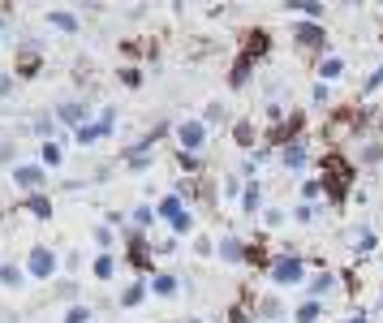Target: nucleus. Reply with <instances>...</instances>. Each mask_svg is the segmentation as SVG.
Wrapping results in <instances>:
<instances>
[{
  "instance_id": "obj_1",
  "label": "nucleus",
  "mask_w": 383,
  "mask_h": 323,
  "mask_svg": "<svg viewBox=\"0 0 383 323\" xmlns=\"http://www.w3.org/2000/svg\"><path fill=\"white\" fill-rule=\"evenodd\" d=\"M323 169H327V177H323L327 198H332V203H345V194H349V186H353V164H349V159H341V155H327Z\"/></svg>"
},
{
  "instance_id": "obj_2",
  "label": "nucleus",
  "mask_w": 383,
  "mask_h": 323,
  "mask_svg": "<svg viewBox=\"0 0 383 323\" xmlns=\"http://www.w3.org/2000/svg\"><path fill=\"white\" fill-rule=\"evenodd\" d=\"M306 276V263L297 254H280V259H271V280L276 285H297Z\"/></svg>"
},
{
  "instance_id": "obj_3",
  "label": "nucleus",
  "mask_w": 383,
  "mask_h": 323,
  "mask_svg": "<svg viewBox=\"0 0 383 323\" xmlns=\"http://www.w3.org/2000/svg\"><path fill=\"white\" fill-rule=\"evenodd\" d=\"M26 272H30L35 280H47L52 272H57V254H52L47 246H35V250H30V259H26Z\"/></svg>"
},
{
  "instance_id": "obj_4",
  "label": "nucleus",
  "mask_w": 383,
  "mask_h": 323,
  "mask_svg": "<svg viewBox=\"0 0 383 323\" xmlns=\"http://www.w3.org/2000/svg\"><path fill=\"white\" fill-rule=\"evenodd\" d=\"M302 125H306V113H293L289 121H280L276 130L267 134V142H271V147H280V142H289V147H293V138L302 134Z\"/></svg>"
},
{
  "instance_id": "obj_5",
  "label": "nucleus",
  "mask_w": 383,
  "mask_h": 323,
  "mask_svg": "<svg viewBox=\"0 0 383 323\" xmlns=\"http://www.w3.org/2000/svg\"><path fill=\"white\" fill-rule=\"evenodd\" d=\"M177 138H181L185 155H194V151H202V142H207V125H202V121H185V125L177 130Z\"/></svg>"
},
{
  "instance_id": "obj_6",
  "label": "nucleus",
  "mask_w": 383,
  "mask_h": 323,
  "mask_svg": "<svg viewBox=\"0 0 383 323\" xmlns=\"http://www.w3.org/2000/svg\"><path fill=\"white\" fill-rule=\"evenodd\" d=\"M267 47H271V39H267V30H250L246 35V52H241V61H258V57H267Z\"/></svg>"
},
{
  "instance_id": "obj_7",
  "label": "nucleus",
  "mask_w": 383,
  "mask_h": 323,
  "mask_svg": "<svg viewBox=\"0 0 383 323\" xmlns=\"http://www.w3.org/2000/svg\"><path fill=\"white\" fill-rule=\"evenodd\" d=\"M13 181H18L22 190H39V186H43V169H39V164H18V169H13Z\"/></svg>"
},
{
  "instance_id": "obj_8",
  "label": "nucleus",
  "mask_w": 383,
  "mask_h": 323,
  "mask_svg": "<svg viewBox=\"0 0 383 323\" xmlns=\"http://www.w3.org/2000/svg\"><path fill=\"white\" fill-rule=\"evenodd\" d=\"M297 39H302V47H310V52H323V47H327L323 26H297Z\"/></svg>"
},
{
  "instance_id": "obj_9",
  "label": "nucleus",
  "mask_w": 383,
  "mask_h": 323,
  "mask_svg": "<svg viewBox=\"0 0 383 323\" xmlns=\"http://www.w3.org/2000/svg\"><path fill=\"white\" fill-rule=\"evenodd\" d=\"M155 211L164 215V220H177V215H185V207H181V194H164Z\"/></svg>"
},
{
  "instance_id": "obj_10",
  "label": "nucleus",
  "mask_w": 383,
  "mask_h": 323,
  "mask_svg": "<svg viewBox=\"0 0 383 323\" xmlns=\"http://www.w3.org/2000/svg\"><path fill=\"white\" fill-rule=\"evenodd\" d=\"M130 263L134 267H151V246L142 237H130Z\"/></svg>"
},
{
  "instance_id": "obj_11",
  "label": "nucleus",
  "mask_w": 383,
  "mask_h": 323,
  "mask_svg": "<svg viewBox=\"0 0 383 323\" xmlns=\"http://www.w3.org/2000/svg\"><path fill=\"white\" fill-rule=\"evenodd\" d=\"M246 250H250V246H246V242H237V237H224V242H220V259H229V263L246 259Z\"/></svg>"
},
{
  "instance_id": "obj_12",
  "label": "nucleus",
  "mask_w": 383,
  "mask_h": 323,
  "mask_svg": "<svg viewBox=\"0 0 383 323\" xmlns=\"http://www.w3.org/2000/svg\"><path fill=\"white\" fill-rule=\"evenodd\" d=\"M57 117H61L65 125H78V130H82V121H86V108H82V103H65Z\"/></svg>"
},
{
  "instance_id": "obj_13",
  "label": "nucleus",
  "mask_w": 383,
  "mask_h": 323,
  "mask_svg": "<svg viewBox=\"0 0 383 323\" xmlns=\"http://www.w3.org/2000/svg\"><path fill=\"white\" fill-rule=\"evenodd\" d=\"M306 159H310V151H306V142H293V147H285V164H289V169H302V164H306Z\"/></svg>"
},
{
  "instance_id": "obj_14",
  "label": "nucleus",
  "mask_w": 383,
  "mask_h": 323,
  "mask_svg": "<svg viewBox=\"0 0 383 323\" xmlns=\"http://www.w3.org/2000/svg\"><path fill=\"white\" fill-rule=\"evenodd\" d=\"M26 211L35 215V220H47V215H52V203H47L43 194H30V198H26Z\"/></svg>"
},
{
  "instance_id": "obj_15",
  "label": "nucleus",
  "mask_w": 383,
  "mask_h": 323,
  "mask_svg": "<svg viewBox=\"0 0 383 323\" xmlns=\"http://www.w3.org/2000/svg\"><path fill=\"white\" fill-rule=\"evenodd\" d=\"M319 74H323V78H327V82H336V78H341V74H345V61H341V57H327V61H323V65H319Z\"/></svg>"
},
{
  "instance_id": "obj_16",
  "label": "nucleus",
  "mask_w": 383,
  "mask_h": 323,
  "mask_svg": "<svg viewBox=\"0 0 383 323\" xmlns=\"http://www.w3.org/2000/svg\"><path fill=\"white\" fill-rule=\"evenodd\" d=\"M319 314H323V310H319V302L310 298V302H302V306H297V314H293V319H297V323H319Z\"/></svg>"
},
{
  "instance_id": "obj_17",
  "label": "nucleus",
  "mask_w": 383,
  "mask_h": 323,
  "mask_svg": "<svg viewBox=\"0 0 383 323\" xmlns=\"http://www.w3.org/2000/svg\"><path fill=\"white\" fill-rule=\"evenodd\" d=\"M289 9H297V13H306V18H323L319 0H289Z\"/></svg>"
},
{
  "instance_id": "obj_18",
  "label": "nucleus",
  "mask_w": 383,
  "mask_h": 323,
  "mask_svg": "<svg viewBox=\"0 0 383 323\" xmlns=\"http://www.w3.org/2000/svg\"><path fill=\"white\" fill-rule=\"evenodd\" d=\"M233 138H237V147H250V142H254V125H250V121H237Z\"/></svg>"
},
{
  "instance_id": "obj_19",
  "label": "nucleus",
  "mask_w": 383,
  "mask_h": 323,
  "mask_svg": "<svg viewBox=\"0 0 383 323\" xmlns=\"http://www.w3.org/2000/svg\"><path fill=\"white\" fill-rule=\"evenodd\" d=\"M43 164H47V169L61 164V142H43Z\"/></svg>"
},
{
  "instance_id": "obj_20",
  "label": "nucleus",
  "mask_w": 383,
  "mask_h": 323,
  "mask_svg": "<svg viewBox=\"0 0 383 323\" xmlns=\"http://www.w3.org/2000/svg\"><path fill=\"white\" fill-rule=\"evenodd\" d=\"M52 26H61V30L74 35V30H78V18H74V13H52Z\"/></svg>"
},
{
  "instance_id": "obj_21",
  "label": "nucleus",
  "mask_w": 383,
  "mask_h": 323,
  "mask_svg": "<svg viewBox=\"0 0 383 323\" xmlns=\"http://www.w3.org/2000/svg\"><path fill=\"white\" fill-rule=\"evenodd\" d=\"M35 69H39V57H35V52H22V65H18V74H22V78H30Z\"/></svg>"
},
{
  "instance_id": "obj_22",
  "label": "nucleus",
  "mask_w": 383,
  "mask_h": 323,
  "mask_svg": "<svg viewBox=\"0 0 383 323\" xmlns=\"http://www.w3.org/2000/svg\"><path fill=\"white\" fill-rule=\"evenodd\" d=\"M246 78H250V61H237V65H233V74H229V82H233V86H241Z\"/></svg>"
},
{
  "instance_id": "obj_23",
  "label": "nucleus",
  "mask_w": 383,
  "mask_h": 323,
  "mask_svg": "<svg viewBox=\"0 0 383 323\" xmlns=\"http://www.w3.org/2000/svg\"><path fill=\"white\" fill-rule=\"evenodd\" d=\"M142 298H147V285H130V289H125V298H121V302H125V306H138V302H142Z\"/></svg>"
},
{
  "instance_id": "obj_24",
  "label": "nucleus",
  "mask_w": 383,
  "mask_h": 323,
  "mask_svg": "<svg viewBox=\"0 0 383 323\" xmlns=\"http://www.w3.org/2000/svg\"><path fill=\"white\" fill-rule=\"evenodd\" d=\"M151 289H155V293H168V298H173V293H177V280H173V276H155V285H151Z\"/></svg>"
},
{
  "instance_id": "obj_25",
  "label": "nucleus",
  "mask_w": 383,
  "mask_h": 323,
  "mask_svg": "<svg viewBox=\"0 0 383 323\" xmlns=\"http://www.w3.org/2000/svg\"><path fill=\"white\" fill-rule=\"evenodd\" d=\"M113 267H117L113 259H108V254H99V259H95V276H99V280H103V276H113Z\"/></svg>"
},
{
  "instance_id": "obj_26",
  "label": "nucleus",
  "mask_w": 383,
  "mask_h": 323,
  "mask_svg": "<svg viewBox=\"0 0 383 323\" xmlns=\"http://www.w3.org/2000/svg\"><path fill=\"white\" fill-rule=\"evenodd\" d=\"M0 285H22V272H18V267H0Z\"/></svg>"
},
{
  "instance_id": "obj_27",
  "label": "nucleus",
  "mask_w": 383,
  "mask_h": 323,
  "mask_svg": "<svg viewBox=\"0 0 383 323\" xmlns=\"http://www.w3.org/2000/svg\"><path fill=\"white\" fill-rule=\"evenodd\" d=\"M241 207H246V211H254V207H258V186H246V194H241Z\"/></svg>"
},
{
  "instance_id": "obj_28",
  "label": "nucleus",
  "mask_w": 383,
  "mask_h": 323,
  "mask_svg": "<svg viewBox=\"0 0 383 323\" xmlns=\"http://www.w3.org/2000/svg\"><path fill=\"white\" fill-rule=\"evenodd\" d=\"M375 246H379V237H375V233H362V242H358V254H370Z\"/></svg>"
},
{
  "instance_id": "obj_29",
  "label": "nucleus",
  "mask_w": 383,
  "mask_h": 323,
  "mask_svg": "<svg viewBox=\"0 0 383 323\" xmlns=\"http://www.w3.org/2000/svg\"><path fill=\"white\" fill-rule=\"evenodd\" d=\"M86 319H91V310H86V306H74V310L65 314V323H86Z\"/></svg>"
},
{
  "instance_id": "obj_30",
  "label": "nucleus",
  "mask_w": 383,
  "mask_h": 323,
  "mask_svg": "<svg viewBox=\"0 0 383 323\" xmlns=\"http://www.w3.org/2000/svg\"><path fill=\"white\" fill-rule=\"evenodd\" d=\"M263 314H267V319H280V302L267 298V302H263Z\"/></svg>"
},
{
  "instance_id": "obj_31",
  "label": "nucleus",
  "mask_w": 383,
  "mask_h": 323,
  "mask_svg": "<svg viewBox=\"0 0 383 323\" xmlns=\"http://www.w3.org/2000/svg\"><path fill=\"white\" fill-rule=\"evenodd\" d=\"M121 82H125V86H138V82H142V74H138V69H121Z\"/></svg>"
},
{
  "instance_id": "obj_32",
  "label": "nucleus",
  "mask_w": 383,
  "mask_h": 323,
  "mask_svg": "<svg viewBox=\"0 0 383 323\" xmlns=\"http://www.w3.org/2000/svg\"><path fill=\"white\" fill-rule=\"evenodd\" d=\"M314 194H323V181H306L302 186V198H314Z\"/></svg>"
},
{
  "instance_id": "obj_33",
  "label": "nucleus",
  "mask_w": 383,
  "mask_h": 323,
  "mask_svg": "<svg viewBox=\"0 0 383 323\" xmlns=\"http://www.w3.org/2000/svg\"><path fill=\"white\" fill-rule=\"evenodd\" d=\"M151 215H155L151 207H138V211H134V225H151Z\"/></svg>"
},
{
  "instance_id": "obj_34",
  "label": "nucleus",
  "mask_w": 383,
  "mask_h": 323,
  "mask_svg": "<svg viewBox=\"0 0 383 323\" xmlns=\"http://www.w3.org/2000/svg\"><path fill=\"white\" fill-rule=\"evenodd\" d=\"M190 225H194V220H190V211H185V215H177V220H173V229H177V233H190Z\"/></svg>"
},
{
  "instance_id": "obj_35",
  "label": "nucleus",
  "mask_w": 383,
  "mask_h": 323,
  "mask_svg": "<svg viewBox=\"0 0 383 323\" xmlns=\"http://www.w3.org/2000/svg\"><path fill=\"white\" fill-rule=\"evenodd\" d=\"M229 323H250V314H246L241 306H233V310H229Z\"/></svg>"
},
{
  "instance_id": "obj_36",
  "label": "nucleus",
  "mask_w": 383,
  "mask_h": 323,
  "mask_svg": "<svg viewBox=\"0 0 383 323\" xmlns=\"http://www.w3.org/2000/svg\"><path fill=\"white\" fill-rule=\"evenodd\" d=\"M297 220H302V225H310V220H314V207H306V203H302V207H297Z\"/></svg>"
},
{
  "instance_id": "obj_37",
  "label": "nucleus",
  "mask_w": 383,
  "mask_h": 323,
  "mask_svg": "<svg viewBox=\"0 0 383 323\" xmlns=\"http://www.w3.org/2000/svg\"><path fill=\"white\" fill-rule=\"evenodd\" d=\"M95 242L99 246H113V229H95Z\"/></svg>"
},
{
  "instance_id": "obj_38",
  "label": "nucleus",
  "mask_w": 383,
  "mask_h": 323,
  "mask_svg": "<svg viewBox=\"0 0 383 323\" xmlns=\"http://www.w3.org/2000/svg\"><path fill=\"white\" fill-rule=\"evenodd\" d=\"M366 86H370V91H375V86H383V65H379V74H370V82H366Z\"/></svg>"
},
{
  "instance_id": "obj_39",
  "label": "nucleus",
  "mask_w": 383,
  "mask_h": 323,
  "mask_svg": "<svg viewBox=\"0 0 383 323\" xmlns=\"http://www.w3.org/2000/svg\"><path fill=\"white\" fill-rule=\"evenodd\" d=\"M5 91H9V78H0V95H5Z\"/></svg>"
},
{
  "instance_id": "obj_40",
  "label": "nucleus",
  "mask_w": 383,
  "mask_h": 323,
  "mask_svg": "<svg viewBox=\"0 0 383 323\" xmlns=\"http://www.w3.org/2000/svg\"><path fill=\"white\" fill-rule=\"evenodd\" d=\"M345 323H366V319H362V314H353V319H345Z\"/></svg>"
},
{
  "instance_id": "obj_41",
  "label": "nucleus",
  "mask_w": 383,
  "mask_h": 323,
  "mask_svg": "<svg viewBox=\"0 0 383 323\" xmlns=\"http://www.w3.org/2000/svg\"><path fill=\"white\" fill-rule=\"evenodd\" d=\"M0 30H5V22H0Z\"/></svg>"
},
{
  "instance_id": "obj_42",
  "label": "nucleus",
  "mask_w": 383,
  "mask_h": 323,
  "mask_svg": "<svg viewBox=\"0 0 383 323\" xmlns=\"http://www.w3.org/2000/svg\"><path fill=\"white\" fill-rule=\"evenodd\" d=\"M194 323H198V319H194Z\"/></svg>"
}]
</instances>
